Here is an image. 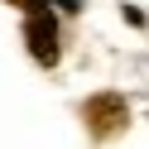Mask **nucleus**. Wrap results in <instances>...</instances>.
Returning <instances> with one entry per match:
<instances>
[{"label": "nucleus", "mask_w": 149, "mask_h": 149, "mask_svg": "<svg viewBox=\"0 0 149 149\" xmlns=\"http://www.w3.org/2000/svg\"><path fill=\"white\" fill-rule=\"evenodd\" d=\"M10 5H19V10H24V15H34V10H48L53 0H10Z\"/></svg>", "instance_id": "3"}, {"label": "nucleus", "mask_w": 149, "mask_h": 149, "mask_svg": "<svg viewBox=\"0 0 149 149\" xmlns=\"http://www.w3.org/2000/svg\"><path fill=\"white\" fill-rule=\"evenodd\" d=\"M82 120H87V130L96 139H116V135H125V125H130V101L120 96V91H101V96H91L87 106H82Z\"/></svg>", "instance_id": "1"}, {"label": "nucleus", "mask_w": 149, "mask_h": 149, "mask_svg": "<svg viewBox=\"0 0 149 149\" xmlns=\"http://www.w3.org/2000/svg\"><path fill=\"white\" fill-rule=\"evenodd\" d=\"M24 43H29V58L39 68H58L63 48H58V19H53V10L24 15Z\"/></svg>", "instance_id": "2"}, {"label": "nucleus", "mask_w": 149, "mask_h": 149, "mask_svg": "<svg viewBox=\"0 0 149 149\" xmlns=\"http://www.w3.org/2000/svg\"><path fill=\"white\" fill-rule=\"evenodd\" d=\"M63 10H82V0H63Z\"/></svg>", "instance_id": "4"}]
</instances>
